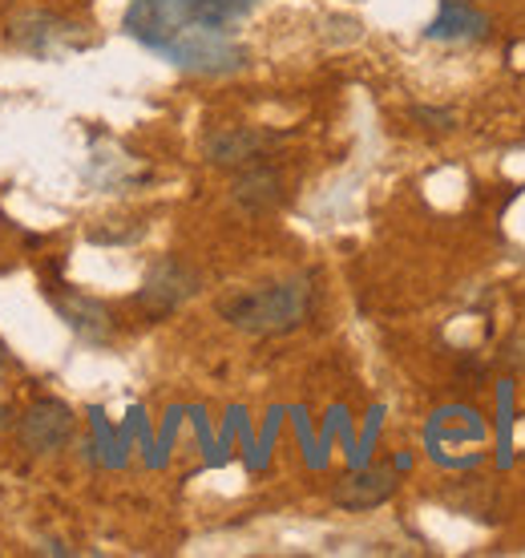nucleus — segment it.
I'll return each instance as SVG.
<instances>
[{
  "instance_id": "f257e3e1",
  "label": "nucleus",
  "mask_w": 525,
  "mask_h": 558,
  "mask_svg": "<svg viewBox=\"0 0 525 558\" xmlns=\"http://www.w3.org/2000/svg\"><path fill=\"white\" fill-rule=\"evenodd\" d=\"M259 0H130L122 28L154 53H167L186 33H231Z\"/></svg>"
},
{
  "instance_id": "f03ea898",
  "label": "nucleus",
  "mask_w": 525,
  "mask_h": 558,
  "mask_svg": "<svg viewBox=\"0 0 525 558\" xmlns=\"http://www.w3.org/2000/svg\"><path fill=\"white\" fill-rule=\"evenodd\" d=\"M316 312V283L307 276L279 279V283H259L243 288L219 300V316L235 332L247 336H283L304 328Z\"/></svg>"
},
{
  "instance_id": "7ed1b4c3",
  "label": "nucleus",
  "mask_w": 525,
  "mask_h": 558,
  "mask_svg": "<svg viewBox=\"0 0 525 558\" xmlns=\"http://www.w3.org/2000/svg\"><path fill=\"white\" fill-rule=\"evenodd\" d=\"M4 41L13 45L16 53L53 61V57H61V53L85 49V45H89V33H85V25H77V21H70V16H61V13L25 9V13H16L13 21L4 25Z\"/></svg>"
},
{
  "instance_id": "20e7f679",
  "label": "nucleus",
  "mask_w": 525,
  "mask_h": 558,
  "mask_svg": "<svg viewBox=\"0 0 525 558\" xmlns=\"http://www.w3.org/2000/svg\"><path fill=\"white\" fill-rule=\"evenodd\" d=\"M203 292V271L179 255H162L146 267L142 288L134 292V304L150 316V320H167L182 304H191L194 295Z\"/></svg>"
},
{
  "instance_id": "39448f33",
  "label": "nucleus",
  "mask_w": 525,
  "mask_h": 558,
  "mask_svg": "<svg viewBox=\"0 0 525 558\" xmlns=\"http://www.w3.org/2000/svg\"><path fill=\"white\" fill-rule=\"evenodd\" d=\"M73 433H77V413L65 401H57V397L33 401L21 413V421H16V441L33 458H53V453H61L73 441Z\"/></svg>"
},
{
  "instance_id": "423d86ee",
  "label": "nucleus",
  "mask_w": 525,
  "mask_h": 558,
  "mask_svg": "<svg viewBox=\"0 0 525 558\" xmlns=\"http://www.w3.org/2000/svg\"><path fill=\"white\" fill-rule=\"evenodd\" d=\"M276 142L271 130L259 126H219L203 138V158L219 170H243L251 162H262Z\"/></svg>"
},
{
  "instance_id": "0eeeda50",
  "label": "nucleus",
  "mask_w": 525,
  "mask_h": 558,
  "mask_svg": "<svg viewBox=\"0 0 525 558\" xmlns=\"http://www.w3.org/2000/svg\"><path fill=\"white\" fill-rule=\"evenodd\" d=\"M396 489H401L396 465H373V470L340 477L332 486V506L335 510H347V514H364V510H376V506L392 502Z\"/></svg>"
},
{
  "instance_id": "6e6552de",
  "label": "nucleus",
  "mask_w": 525,
  "mask_h": 558,
  "mask_svg": "<svg viewBox=\"0 0 525 558\" xmlns=\"http://www.w3.org/2000/svg\"><path fill=\"white\" fill-rule=\"evenodd\" d=\"M53 312L65 320V328H70L77 340H85V344H110L113 340V312L97 295H85L77 292V288H70V292H53Z\"/></svg>"
},
{
  "instance_id": "1a4fd4ad",
  "label": "nucleus",
  "mask_w": 525,
  "mask_h": 558,
  "mask_svg": "<svg viewBox=\"0 0 525 558\" xmlns=\"http://www.w3.org/2000/svg\"><path fill=\"white\" fill-rule=\"evenodd\" d=\"M231 203L243 215H267L283 203V174L271 162H251V167L235 170L231 182Z\"/></svg>"
},
{
  "instance_id": "9d476101",
  "label": "nucleus",
  "mask_w": 525,
  "mask_h": 558,
  "mask_svg": "<svg viewBox=\"0 0 525 558\" xmlns=\"http://www.w3.org/2000/svg\"><path fill=\"white\" fill-rule=\"evenodd\" d=\"M425 37L444 45H477L489 37V16L473 0H441V13L425 28Z\"/></svg>"
},
{
  "instance_id": "9b49d317",
  "label": "nucleus",
  "mask_w": 525,
  "mask_h": 558,
  "mask_svg": "<svg viewBox=\"0 0 525 558\" xmlns=\"http://www.w3.org/2000/svg\"><path fill=\"white\" fill-rule=\"evenodd\" d=\"M142 235H146V223H142V219H101V223H94L85 231V239L97 243V247H130V243H138Z\"/></svg>"
},
{
  "instance_id": "f8f14e48",
  "label": "nucleus",
  "mask_w": 525,
  "mask_h": 558,
  "mask_svg": "<svg viewBox=\"0 0 525 558\" xmlns=\"http://www.w3.org/2000/svg\"><path fill=\"white\" fill-rule=\"evenodd\" d=\"M413 122H420L425 130H453L456 126V110L449 106H413Z\"/></svg>"
},
{
  "instance_id": "ddd939ff",
  "label": "nucleus",
  "mask_w": 525,
  "mask_h": 558,
  "mask_svg": "<svg viewBox=\"0 0 525 558\" xmlns=\"http://www.w3.org/2000/svg\"><path fill=\"white\" fill-rule=\"evenodd\" d=\"M505 361H510L513 368H522V373H525V332L513 336L510 344H505Z\"/></svg>"
},
{
  "instance_id": "4468645a",
  "label": "nucleus",
  "mask_w": 525,
  "mask_h": 558,
  "mask_svg": "<svg viewBox=\"0 0 525 558\" xmlns=\"http://www.w3.org/2000/svg\"><path fill=\"white\" fill-rule=\"evenodd\" d=\"M4 429H13V409L0 401V433H4Z\"/></svg>"
},
{
  "instance_id": "2eb2a0df",
  "label": "nucleus",
  "mask_w": 525,
  "mask_h": 558,
  "mask_svg": "<svg viewBox=\"0 0 525 558\" xmlns=\"http://www.w3.org/2000/svg\"><path fill=\"white\" fill-rule=\"evenodd\" d=\"M41 550H49V555H73L70 546H61V543H45Z\"/></svg>"
},
{
  "instance_id": "dca6fc26",
  "label": "nucleus",
  "mask_w": 525,
  "mask_h": 558,
  "mask_svg": "<svg viewBox=\"0 0 525 558\" xmlns=\"http://www.w3.org/2000/svg\"><path fill=\"white\" fill-rule=\"evenodd\" d=\"M9 368V349H4V340H0V373Z\"/></svg>"
}]
</instances>
